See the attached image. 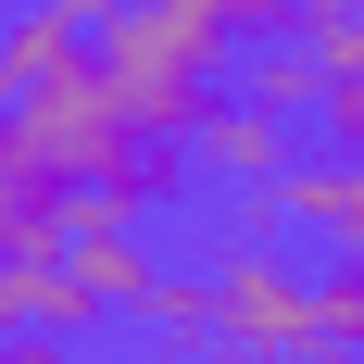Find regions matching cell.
Returning a JSON list of instances; mask_svg holds the SVG:
<instances>
[{"instance_id":"9c48e42d","label":"cell","mask_w":364,"mask_h":364,"mask_svg":"<svg viewBox=\"0 0 364 364\" xmlns=\"http://www.w3.org/2000/svg\"><path fill=\"white\" fill-rule=\"evenodd\" d=\"M301 50H314V38H301ZM314 126H327V139H364V26L314 50Z\"/></svg>"},{"instance_id":"5b68a950","label":"cell","mask_w":364,"mask_h":364,"mask_svg":"<svg viewBox=\"0 0 364 364\" xmlns=\"http://www.w3.org/2000/svg\"><path fill=\"white\" fill-rule=\"evenodd\" d=\"M139 327L164 364H226V314H214V264H164L139 289Z\"/></svg>"},{"instance_id":"8992f818","label":"cell","mask_w":364,"mask_h":364,"mask_svg":"<svg viewBox=\"0 0 364 364\" xmlns=\"http://www.w3.org/2000/svg\"><path fill=\"white\" fill-rule=\"evenodd\" d=\"M88 63V13L63 0H26V13H0V88H50V75Z\"/></svg>"},{"instance_id":"7a4b0ae2","label":"cell","mask_w":364,"mask_h":364,"mask_svg":"<svg viewBox=\"0 0 364 364\" xmlns=\"http://www.w3.org/2000/svg\"><path fill=\"white\" fill-rule=\"evenodd\" d=\"M88 75L126 101L139 139L188 151V126L226 101V26L188 0H113V13H88Z\"/></svg>"},{"instance_id":"277c9868","label":"cell","mask_w":364,"mask_h":364,"mask_svg":"<svg viewBox=\"0 0 364 364\" xmlns=\"http://www.w3.org/2000/svg\"><path fill=\"white\" fill-rule=\"evenodd\" d=\"M277 201H289V226H314L339 264H364V139H339V151H301L289 176H277Z\"/></svg>"},{"instance_id":"52a82bcc","label":"cell","mask_w":364,"mask_h":364,"mask_svg":"<svg viewBox=\"0 0 364 364\" xmlns=\"http://www.w3.org/2000/svg\"><path fill=\"white\" fill-rule=\"evenodd\" d=\"M63 226H75V188L38 176L26 151L0 139V252H38V239H63Z\"/></svg>"},{"instance_id":"5bb4252c","label":"cell","mask_w":364,"mask_h":364,"mask_svg":"<svg viewBox=\"0 0 364 364\" xmlns=\"http://www.w3.org/2000/svg\"><path fill=\"white\" fill-rule=\"evenodd\" d=\"M151 364H164V352H151Z\"/></svg>"},{"instance_id":"3957f363","label":"cell","mask_w":364,"mask_h":364,"mask_svg":"<svg viewBox=\"0 0 364 364\" xmlns=\"http://www.w3.org/2000/svg\"><path fill=\"white\" fill-rule=\"evenodd\" d=\"M188 164H201L214 188H277V176L301 164V126L264 113V101H214L201 126H188Z\"/></svg>"},{"instance_id":"6da1fadb","label":"cell","mask_w":364,"mask_h":364,"mask_svg":"<svg viewBox=\"0 0 364 364\" xmlns=\"http://www.w3.org/2000/svg\"><path fill=\"white\" fill-rule=\"evenodd\" d=\"M214 314H226V364H364V264L327 252V277H314L277 239H226Z\"/></svg>"},{"instance_id":"30bf717a","label":"cell","mask_w":364,"mask_h":364,"mask_svg":"<svg viewBox=\"0 0 364 364\" xmlns=\"http://www.w3.org/2000/svg\"><path fill=\"white\" fill-rule=\"evenodd\" d=\"M188 13H214L226 50H252V38H301V0H188Z\"/></svg>"},{"instance_id":"8fae6325","label":"cell","mask_w":364,"mask_h":364,"mask_svg":"<svg viewBox=\"0 0 364 364\" xmlns=\"http://www.w3.org/2000/svg\"><path fill=\"white\" fill-rule=\"evenodd\" d=\"M364 26V0H301V38H314V50H327V38H352Z\"/></svg>"},{"instance_id":"4fadbf2b","label":"cell","mask_w":364,"mask_h":364,"mask_svg":"<svg viewBox=\"0 0 364 364\" xmlns=\"http://www.w3.org/2000/svg\"><path fill=\"white\" fill-rule=\"evenodd\" d=\"M63 13H113V0H63Z\"/></svg>"},{"instance_id":"ba28073f","label":"cell","mask_w":364,"mask_h":364,"mask_svg":"<svg viewBox=\"0 0 364 364\" xmlns=\"http://www.w3.org/2000/svg\"><path fill=\"white\" fill-rule=\"evenodd\" d=\"M239 101H264V113H289V126H314V50H301V38H252Z\"/></svg>"},{"instance_id":"7c38bea8","label":"cell","mask_w":364,"mask_h":364,"mask_svg":"<svg viewBox=\"0 0 364 364\" xmlns=\"http://www.w3.org/2000/svg\"><path fill=\"white\" fill-rule=\"evenodd\" d=\"M0 364H75V339H38V327H13V339H0Z\"/></svg>"}]
</instances>
